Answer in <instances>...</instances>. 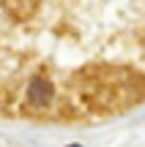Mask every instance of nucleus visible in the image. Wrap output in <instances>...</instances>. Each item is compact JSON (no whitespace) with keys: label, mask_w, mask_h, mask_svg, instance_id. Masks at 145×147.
Masks as SVG:
<instances>
[{"label":"nucleus","mask_w":145,"mask_h":147,"mask_svg":"<svg viewBox=\"0 0 145 147\" xmlns=\"http://www.w3.org/2000/svg\"><path fill=\"white\" fill-rule=\"evenodd\" d=\"M145 104V0H0V112L96 123Z\"/></svg>","instance_id":"1"},{"label":"nucleus","mask_w":145,"mask_h":147,"mask_svg":"<svg viewBox=\"0 0 145 147\" xmlns=\"http://www.w3.org/2000/svg\"><path fill=\"white\" fill-rule=\"evenodd\" d=\"M69 147H80V144H69Z\"/></svg>","instance_id":"2"}]
</instances>
